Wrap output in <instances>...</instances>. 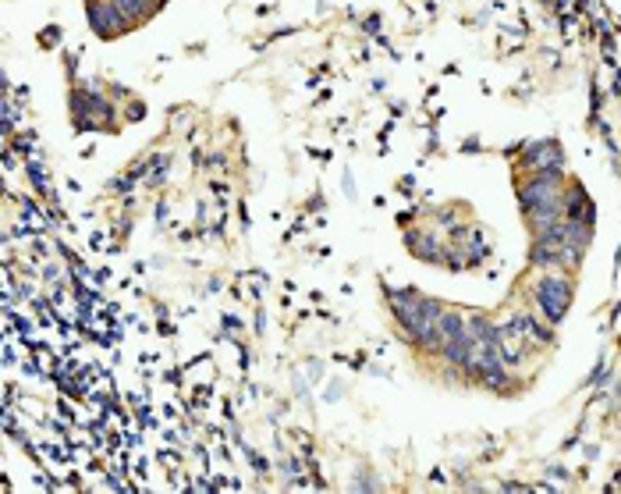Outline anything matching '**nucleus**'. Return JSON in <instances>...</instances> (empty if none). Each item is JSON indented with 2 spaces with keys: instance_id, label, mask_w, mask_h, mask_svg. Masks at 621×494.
Here are the masks:
<instances>
[{
  "instance_id": "nucleus-1",
  "label": "nucleus",
  "mask_w": 621,
  "mask_h": 494,
  "mask_svg": "<svg viewBox=\"0 0 621 494\" xmlns=\"http://www.w3.org/2000/svg\"><path fill=\"white\" fill-rule=\"evenodd\" d=\"M536 299H540V306L547 310L550 320H561L565 306H568V281H561V277H547V281L536 288Z\"/></svg>"
}]
</instances>
